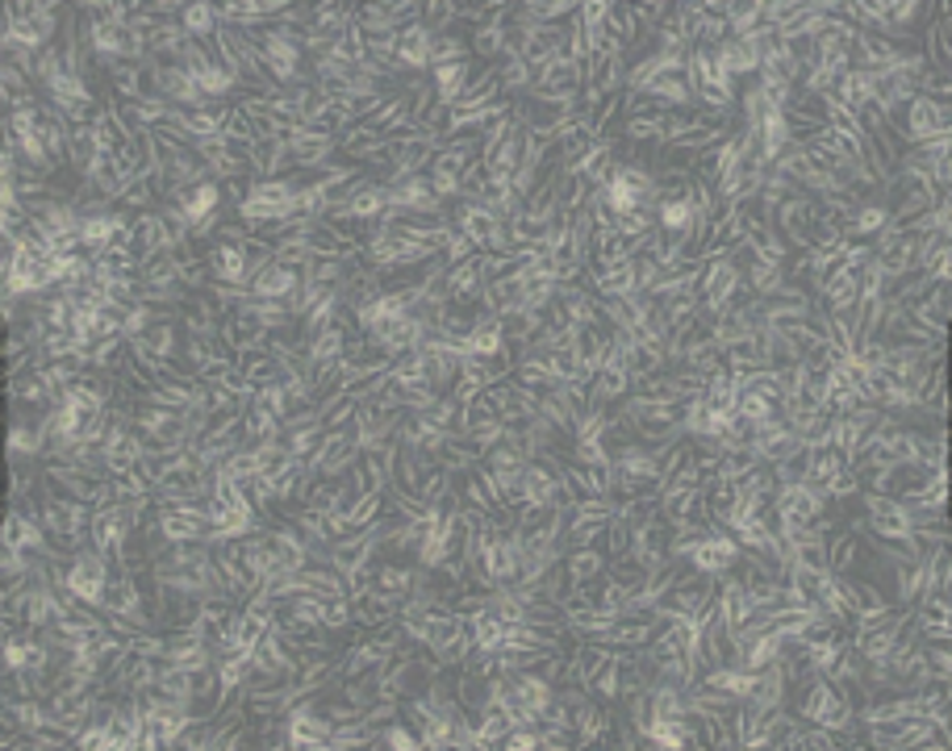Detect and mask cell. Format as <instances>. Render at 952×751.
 Here are the masks:
<instances>
[{
	"label": "cell",
	"mask_w": 952,
	"mask_h": 751,
	"mask_svg": "<svg viewBox=\"0 0 952 751\" xmlns=\"http://www.w3.org/2000/svg\"><path fill=\"white\" fill-rule=\"evenodd\" d=\"M639 92H648V97H656L660 105H669V109L694 105V84H689V72H685V67H660L652 80H648V88H639Z\"/></svg>",
	"instance_id": "9"
},
{
	"label": "cell",
	"mask_w": 952,
	"mask_h": 751,
	"mask_svg": "<svg viewBox=\"0 0 952 751\" xmlns=\"http://www.w3.org/2000/svg\"><path fill=\"white\" fill-rule=\"evenodd\" d=\"M564 568H569L572 581L581 585V581L601 576L610 563H606V551H601V547H572V551H564Z\"/></svg>",
	"instance_id": "18"
},
{
	"label": "cell",
	"mask_w": 952,
	"mask_h": 751,
	"mask_svg": "<svg viewBox=\"0 0 952 751\" xmlns=\"http://www.w3.org/2000/svg\"><path fill=\"white\" fill-rule=\"evenodd\" d=\"M502 347H506V330H502V318H497V314H490L485 322L464 339V355H477V359H497Z\"/></svg>",
	"instance_id": "14"
},
{
	"label": "cell",
	"mask_w": 952,
	"mask_h": 751,
	"mask_svg": "<svg viewBox=\"0 0 952 751\" xmlns=\"http://www.w3.org/2000/svg\"><path fill=\"white\" fill-rule=\"evenodd\" d=\"M92 138H97V155H126L130 147H135V138L126 135V126L117 122V113L113 109H101V117H97V126H92Z\"/></svg>",
	"instance_id": "12"
},
{
	"label": "cell",
	"mask_w": 952,
	"mask_h": 751,
	"mask_svg": "<svg viewBox=\"0 0 952 751\" xmlns=\"http://www.w3.org/2000/svg\"><path fill=\"white\" fill-rule=\"evenodd\" d=\"M735 560H739V543L719 526V531H710V535L698 543V551L689 556V568L702 572V576H723Z\"/></svg>",
	"instance_id": "6"
},
{
	"label": "cell",
	"mask_w": 952,
	"mask_h": 751,
	"mask_svg": "<svg viewBox=\"0 0 952 751\" xmlns=\"http://www.w3.org/2000/svg\"><path fill=\"white\" fill-rule=\"evenodd\" d=\"M180 343H185V326L172 322V318H155V322L147 326L142 334H135V339H130V347L142 351V355H147V359H155V364H176Z\"/></svg>",
	"instance_id": "5"
},
{
	"label": "cell",
	"mask_w": 952,
	"mask_h": 751,
	"mask_svg": "<svg viewBox=\"0 0 952 751\" xmlns=\"http://www.w3.org/2000/svg\"><path fill=\"white\" fill-rule=\"evenodd\" d=\"M581 88H585V67H576L572 59H556L544 76L531 84V97L535 101H581Z\"/></svg>",
	"instance_id": "4"
},
{
	"label": "cell",
	"mask_w": 952,
	"mask_h": 751,
	"mask_svg": "<svg viewBox=\"0 0 952 751\" xmlns=\"http://www.w3.org/2000/svg\"><path fill=\"white\" fill-rule=\"evenodd\" d=\"M334 151H339V142H330V138H309L301 135L293 147H289V167H327L334 160Z\"/></svg>",
	"instance_id": "17"
},
{
	"label": "cell",
	"mask_w": 952,
	"mask_h": 751,
	"mask_svg": "<svg viewBox=\"0 0 952 751\" xmlns=\"http://www.w3.org/2000/svg\"><path fill=\"white\" fill-rule=\"evenodd\" d=\"M526 160H531V135H526V126L515 117V122H510V130L497 138V142H490V147H485V167H490L493 176L515 180L518 171L526 167Z\"/></svg>",
	"instance_id": "2"
},
{
	"label": "cell",
	"mask_w": 952,
	"mask_h": 751,
	"mask_svg": "<svg viewBox=\"0 0 952 751\" xmlns=\"http://www.w3.org/2000/svg\"><path fill=\"white\" fill-rule=\"evenodd\" d=\"M631 543H635V531L626 526L623 518H614V522H610V526L601 531V538H598V547L606 551V563L623 560L626 551H631Z\"/></svg>",
	"instance_id": "20"
},
{
	"label": "cell",
	"mask_w": 952,
	"mask_h": 751,
	"mask_svg": "<svg viewBox=\"0 0 952 751\" xmlns=\"http://www.w3.org/2000/svg\"><path fill=\"white\" fill-rule=\"evenodd\" d=\"M472 76H477L472 54H468V59H452V63H435V67L427 72V80H431V88H435L439 105H456Z\"/></svg>",
	"instance_id": "8"
},
{
	"label": "cell",
	"mask_w": 952,
	"mask_h": 751,
	"mask_svg": "<svg viewBox=\"0 0 952 751\" xmlns=\"http://www.w3.org/2000/svg\"><path fill=\"white\" fill-rule=\"evenodd\" d=\"M940 135H952L949 101H936V97H919V92H915L911 105H906V138H911V147Z\"/></svg>",
	"instance_id": "3"
},
{
	"label": "cell",
	"mask_w": 952,
	"mask_h": 751,
	"mask_svg": "<svg viewBox=\"0 0 952 751\" xmlns=\"http://www.w3.org/2000/svg\"><path fill=\"white\" fill-rule=\"evenodd\" d=\"M585 689H589V698L594 701H610V705H619V693H623V689H619V655H614V651H610V660L589 676Z\"/></svg>",
	"instance_id": "19"
},
{
	"label": "cell",
	"mask_w": 952,
	"mask_h": 751,
	"mask_svg": "<svg viewBox=\"0 0 952 751\" xmlns=\"http://www.w3.org/2000/svg\"><path fill=\"white\" fill-rule=\"evenodd\" d=\"M735 289H739V271H735L732 259H707L702 271H698V280H694L698 301H707L714 309H723Z\"/></svg>",
	"instance_id": "7"
},
{
	"label": "cell",
	"mask_w": 952,
	"mask_h": 751,
	"mask_svg": "<svg viewBox=\"0 0 952 751\" xmlns=\"http://www.w3.org/2000/svg\"><path fill=\"white\" fill-rule=\"evenodd\" d=\"M110 581H113L110 556H105V551H97V547H80V556L72 560L67 589H63V593H72V597H80L84 606H97V610H101Z\"/></svg>",
	"instance_id": "1"
},
{
	"label": "cell",
	"mask_w": 952,
	"mask_h": 751,
	"mask_svg": "<svg viewBox=\"0 0 952 751\" xmlns=\"http://www.w3.org/2000/svg\"><path fill=\"white\" fill-rule=\"evenodd\" d=\"M185 29H189L192 42H214L218 29H221L218 4H210V0H192V4H185Z\"/></svg>",
	"instance_id": "15"
},
{
	"label": "cell",
	"mask_w": 952,
	"mask_h": 751,
	"mask_svg": "<svg viewBox=\"0 0 952 751\" xmlns=\"http://www.w3.org/2000/svg\"><path fill=\"white\" fill-rule=\"evenodd\" d=\"M352 610L359 626H384V622H393V618L402 614V606L381 597V593H359V597H352Z\"/></svg>",
	"instance_id": "16"
},
{
	"label": "cell",
	"mask_w": 952,
	"mask_h": 751,
	"mask_svg": "<svg viewBox=\"0 0 952 751\" xmlns=\"http://www.w3.org/2000/svg\"><path fill=\"white\" fill-rule=\"evenodd\" d=\"M572 351H576V364L581 372L594 376L601 368V355H606V334L598 330V322H585L572 330Z\"/></svg>",
	"instance_id": "13"
},
{
	"label": "cell",
	"mask_w": 952,
	"mask_h": 751,
	"mask_svg": "<svg viewBox=\"0 0 952 751\" xmlns=\"http://www.w3.org/2000/svg\"><path fill=\"white\" fill-rule=\"evenodd\" d=\"M301 280H305L301 271H289V268H280V264H268L259 276H251L246 293L259 296V301H289V296L301 289Z\"/></svg>",
	"instance_id": "10"
},
{
	"label": "cell",
	"mask_w": 952,
	"mask_h": 751,
	"mask_svg": "<svg viewBox=\"0 0 952 751\" xmlns=\"http://www.w3.org/2000/svg\"><path fill=\"white\" fill-rule=\"evenodd\" d=\"M343 214L355 217V221H384V214H389V188L377 184V180H364L343 201Z\"/></svg>",
	"instance_id": "11"
},
{
	"label": "cell",
	"mask_w": 952,
	"mask_h": 751,
	"mask_svg": "<svg viewBox=\"0 0 952 751\" xmlns=\"http://www.w3.org/2000/svg\"><path fill=\"white\" fill-rule=\"evenodd\" d=\"M919 655H924L927 676H952V651L949 644H924L919 639Z\"/></svg>",
	"instance_id": "21"
}]
</instances>
